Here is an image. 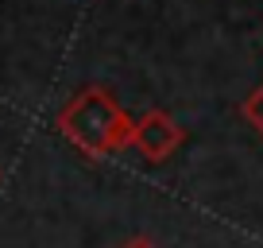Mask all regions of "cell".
<instances>
[{
    "label": "cell",
    "instance_id": "obj_1",
    "mask_svg": "<svg viewBox=\"0 0 263 248\" xmlns=\"http://www.w3.org/2000/svg\"><path fill=\"white\" fill-rule=\"evenodd\" d=\"M54 124H58V132L89 159L116 155V151L132 148V136H136V120L128 116V109H120V101L108 90H101V85L74 93L58 109Z\"/></svg>",
    "mask_w": 263,
    "mask_h": 248
},
{
    "label": "cell",
    "instance_id": "obj_2",
    "mask_svg": "<svg viewBox=\"0 0 263 248\" xmlns=\"http://www.w3.org/2000/svg\"><path fill=\"white\" fill-rule=\"evenodd\" d=\"M182 140H186V128H182L166 109H147V113L136 120L132 148L140 151L143 159H151V163H163V159H171L174 151L182 148Z\"/></svg>",
    "mask_w": 263,
    "mask_h": 248
},
{
    "label": "cell",
    "instance_id": "obj_3",
    "mask_svg": "<svg viewBox=\"0 0 263 248\" xmlns=\"http://www.w3.org/2000/svg\"><path fill=\"white\" fill-rule=\"evenodd\" d=\"M240 113H244V120H248L255 132L263 136V82H259V85H255V90L244 97V109H240Z\"/></svg>",
    "mask_w": 263,
    "mask_h": 248
},
{
    "label": "cell",
    "instance_id": "obj_4",
    "mask_svg": "<svg viewBox=\"0 0 263 248\" xmlns=\"http://www.w3.org/2000/svg\"><path fill=\"white\" fill-rule=\"evenodd\" d=\"M120 248H159V244H155L151 237H132V240H124Z\"/></svg>",
    "mask_w": 263,
    "mask_h": 248
}]
</instances>
